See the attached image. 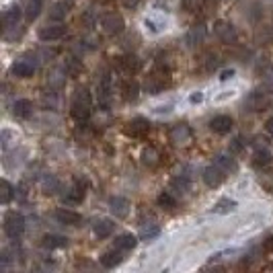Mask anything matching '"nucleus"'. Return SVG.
Masks as SVG:
<instances>
[{
	"label": "nucleus",
	"mask_w": 273,
	"mask_h": 273,
	"mask_svg": "<svg viewBox=\"0 0 273 273\" xmlns=\"http://www.w3.org/2000/svg\"><path fill=\"white\" fill-rule=\"evenodd\" d=\"M13 113H15V117H29V115L33 113L31 101H29V99H19V101H15Z\"/></svg>",
	"instance_id": "obj_20"
},
{
	"label": "nucleus",
	"mask_w": 273,
	"mask_h": 273,
	"mask_svg": "<svg viewBox=\"0 0 273 273\" xmlns=\"http://www.w3.org/2000/svg\"><path fill=\"white\" fill-rule=\"evenodd\" d=\"M171 140L175 144H187L191 140V129L187 125H175L171 129Z\"/></svg>",
	"instance_id": "obj_15"
},
{
	"label": "nucleus",
	"mask_w": 273,
	"mask_h": 273,
	"mask_svg": "<svg viewBox=\"0 0 273 273\" xmlns=\"http://www.w3.org/2000/svg\"><path fill=\"white\" fill-rule=\"evenodd\" d=\"M206 33H208V29H206V25H203V23H197V25H193V27L187 31V37H185L187 46H189V48H195V46L203 43V39H206Z\"/></svg>",
	"instance_id": "obj_8"
},
{
	"label": "nucleus",
	"mask_w": 273,
	"mask_h": 273,
	"mask_svg": "<svg viewBox=\"0 0 273 273\" xmlns=\"http://www.w3.org/2000/svg\"><path fill=\"white\" fill-rule=\"evenodd\" d=\"M41 244L46 248H64V246H68V238L60 236V234H46L41 238Z\"/></svg>",
	"instance_id": "obj_19"
},
{
	"label": "nucleus",
	"mask_w": 273,
	"mask_h": 273,
	"mask_svg": "<svg viewBox=\"0 0 273 273\" xmlns=\"http://www.w3.org/2000/svg\"><path fill=\"white\" fill-rule=\"evenodd\" d=\"M267 103H269V95H267L265 90H261V88L253 90V93L246 97V107H248L251 111H263V109L267 107Z\"/></svg>",
	"instance_id": "obj_6"
},
{
	"label": "nucleus",
	"mask_w": 273,
	"mask_h": 273,
	"mask_svg": "<svg viewBox=\"0 0 273 273\" xmlns=\"http://www.w3.org/2000/svg\"><path fill=\"white\" fill-rule=\"evenodd\" d=\"M5 232L9 238H19L25 232V218L19 212H7L5 216Z\"/></svg>",
	"instance_id": "obj_1"
},
{
	"label": "nucleus",
	"mask_w": 273,
	"mask_h": 273,
	"mask_svg": "<svg viewBox=\"0 0 273 273\" xmlns=\"http://www.w3.org/2000/svg\"><path fill=\"white\" fill-rule=\"evenodd\" d=\"M123 251H119V248H113V251H107L103 257H101V265L105 267V269H113V267H117L121 261H123V255H121Z\"/></svg>",
	"instance_id": "obj_14"
},
{
	"label": "nucleus",
	"mask_w": 273,
	"mask_h": 273,
	"mask_svg": "<svg viewBox=\"0 0 273 273\" xmlns=\"http://www.w3.org/2000/svg\"><path fill=\"white\" fill-rule=\"evenodd\" d=\"M39 11H41V0H29L27 11H25V19L27 21H35L39 17Z\"/></svg>",
	"instance_id": "obj_30"
},
{
	"label": "nucleus",
	"mask_w": 273,
	"mask_h": 273,
	"mask_svg": "<svg viewBox=\"0 0 273 273\" xmlns=\"http://www.w3.org/2000/svg\"><path fill=\"white\" fill-rule=\"evenodd\" d=\"M158 158H161V154H158L156 148H144L142 150V165L144 167H156Z\"/></svg>",
	"instance_id": "obj_26"
},
{
	"label": "nucleus",
	"mask_w": 273,
	"mask_h": 273,
	"mask_svg": "<svg viewBox=\"0 0 273 273\" xmlns=\"http://www.w3.org/2000/svg\"><path fill=\"white\" fill-rule=\"evenodd\" d=\"M33 72H35V64L29 60H21V62L13 64V74L17 78H29V76H33Z\"/></svg>",
	"instance_id": "obj_13"
},
{
	"label": "nucleus",
	"mask_w": 273,
	"mask_h": 273,
	"mask_svg": "<svg viewBox=\"0 0 273 273\" xmlns=\"http://www.w3.org/2000/svg\"><path fill=\"white\" fill-rule=\"evenodd\" d=\"M214 33L224 43H234L236 41V29L228 21H216L214 23Z\"/></svg>",
	"instance_id": "obj_3"
},
{
	"label": "nucleus",
	"mask_w": 273,
	"mask_h": 273,
	"mask_svg": "<svg viewBox=\"0 0 273 273\" xmlns=\"http://www.w3.org/2000/svg\"><path fill=\"white\" fill-rule=\"evenodd\" d=\"M113 228H115V224L109 218H103V220H97L95 222V234H97V238H109L113 234Z\"/></svg>",
	"instance_id": "obj_16"
},
{
	"label": "nucleus",
	"mask_w": 273,
	"mask_h": 273,
	"mask_svg": "<svg viewBox=\"0 0 273 273\" xmlns=\"http://www.w3.org/2000/svg\"><path fill=\"white\" fill-rule=\"evenodd\" d=\"M138 242H140V236H135L131 232H125V234H121V236L115 238V248L127 253V251H133L135 246H138Z\"/></svg>",
	"instance_id": "obj_9"
},
{
	"label": "nucleus",
	"mask_w": 273,
	"mask_h": 273,
	"mask_svg": "<svg viewBox=\"0 0 273 273\" xmlns=\"http://www.w3.org/2000/svg\"><path fill=\"white\" fill-rule=\"evenodd\" d=\"M232 76H234V70H232V68H230V70H222V72H220V80H222V82H224V80H228V78H232Z\"/></svg>",
	"instance_id": "obj_41"
},
{
	"label": "nucleus",
	"mask_w": 273,
	"mask_h": 273,
	"mask_svg": "<svg viewBox=\"0 0 273 273\" xmlns=\"http://www.w3.org/2000/svg\"><path fill=\"white\" fill-rule=\"evenodd\" d=\"M212 129L216 131V133H228L230 129H232V119L228 117V115H218V117H214L212 119Z\"/></svg>",
	"instance_id": "obj_18"
},
{
	"label": "nucleus",
	"mask_w": 273,
	"mask_h": 273,
	"mask_svg": "<svg viewBox=\"0 0 273 273\" xmlns=\"http://www.w3.org/2000/svg\"><path fill=\"white\" fill-rule=\"evenodd\" d=\"M253 163H255L257 167H269V165L273 163V156H271V152H269L267 148H259V150L253 154Z\"/></svg>",
	"instance_id": "obj_25"
},
{
	"label": "nucleus",
	"mask_w": 273,
	"mask_h": 273,
	"mask_svg": "<svg viewBox=\"0 0 273 273\" xmlns=\"http://www.w3.org/2000/svg\"><path fill=\"white\" fill-rule=\"evenodd\" d=\"M148 129H150L148 119H144V117H135V119H131V121L127 123L125 133H127V135H133V138H142V135L148 133Z\"/></svg>",
	"instance_id": "obj_5"
},
{
	"label": "nucleus",
	"mask_w": 273,
	"mask_h": 273,
	"mask_svg": "<svg viewBox=\"0 0 273 273\" xmlns=\"http://www.w3.org/2000/svg\"><path fill=\"white\" fill-rule=\"evenodd\" d=\"M90 115V103H80V101H72V117L76 121H86Z\"/></svg>",
	"instance_id": "obj_17"
},
{
	"label": "nucleus",
	"mask_w": 273,
	"mask_h": 273,
	"mask_svg": "<svg viewBox=\"0 0 273 273\" xmlns=\"http://www.w3.org/2000/svg\"><path fill=\"white\" fill-rule=\"evenodd\" d=\"M13 195H15V189H13V185H11L7 179H3V183H0V201H3V206L11 203Z\"/></svg>",
	"instance_id": "obj_29"
},
{
	"label": "nucleus",
	"mask_w": 273,
	"mask_h": 273,
	"mask_svg": "<svg viewBox=\"0 0 273 273\" xmlns=\"http://www.w3.org/2000/svg\"><path fill=\"white\" fill-rule=\"evenodd\" d=\"M189 101H191L193 105H195V103H201V101H203V95H201V93H193V95L189 97Z\"/></svg>",
	"instance_id": "obj_42"
},
{
	"label": "nucleus",
	"mask_w": 273,
	"mask_h": 273,
	"mask_svg": "<svg viewBox=\"0 0 273 273\" xmlns=\"http://www.w3.org/2000/svg\"><path fill=\"white\" fill-rule=\"evenodd\" d=\"M56 220H58L60 224L76 226V224L82 220V216H80L78 212H72V210H66V208H62V210H58V212H56Z\"/></svg>",
	"instance_id": "obj_11"
},
{
	"label": "nucleus",
	"mask_w": 273,
	"mask_h": 273,
	"mask_svg": "<svg viewBox=\"0 0 273 273\" xmlns=\"http://www.w3.org/2000/svg\"><path fill=\"white\" fill-rule=\"evenodd\" d=\"M82 199H84V191H82V187H74V189H70L68 195L64 197L66 203H80Z\"/></svg>",
	"instance_id": "obj_33"
},
{
	"label": "nucleus",
	"mask_w": 273,
	"mask_h": 273,
	"mask_svg": "<svg viewBox=\"0 0 273 273\" xmlns=\"http://www.w3.org/2000/svg\"><path fill=\"white\" fill-rule=\"evenodd\" d=\"M158 234H161V228L156 224H148L140 230V240H154Z\"/></svg>",
	"instance_id": "obj_31"
},
{
	"label": "nucleus",
	"mask_w": 273,
	"mask_h": 273,
	"mask_svg": "<svg viewBox=\"0 0 273 273\" xmlns=\"http://www.w3.org/2000/svg\"><path fill=\"white\" fill-rule=\"evenodd\" d=\"M242 148H244V142H242V138H234V140L230 142V152H232V154H238V152H242Z\"/></svg>",
	"instance_id": "obj_36"
},
{
	"label": "nucleus",
	"mask_w": 273,
	"mask_h": 273,
	"mask_svg": "<svg viewBox=\"0 0 273 273\" xmlns=\"http://www.w3.org/2000/svg\"><path fill=\"white\" fill-rule=\"evenodd\" d=\"M109 210L115 218H127L129 214V201L125 197H111L109 199Z\"/></svg>",
	"instance_id": "obj_10"
},
{
	"label": "nucleus",
	"mask_w": 273,
	"mask_h": 273,
	"mask_svg": "<svg viewBox=\"0 0 273 273\" xmlns=\"http://www.w3.org/2000/svg\"><path fill=\"white\" fill-rule=\"evenodd\" d=\"M165 84H167V78H163V74H158V72H154V74L146 80V88H148V93H152V95H156L158 90H163Z\"/></svg>",
	"instance_id": "obj_23"
},
{
	"label": "nucleus",
	"mask_w": 273,
	"mask_h": 273,
	"mask_svg": "<svg viewBox=\"0 0 273 273\" xmlns=\"http://www.w3.org/2000/svg\"><path fill=\"white\" fill-rule=\"evenodd\" d=\"M121 90H123V97L127 101H135V99H138V95H140V84L135 80H125Z\"/></svg>",
	"instance_id": "obj_24"
},
{
	"label": "nucleus",
	"mask_w": 273,
	"mask_h": 273,
	"mask_svg": "<svg viewBox=\"0 0 273 273\" xmlns=\"http://www.w3.org/2000/svg\"><path fill=\"white\" fill-rule=\"evenodd\" d=\"M265 127H267V131H269V133L273 135V117H269V119H267V123H265Z\"/></svg>",
	"instance_id": "obj_44"
},
{
	"label": "nucleus",
	"mask_w": 273,
	"mask_h": 273,
	"mask_svg": "<svg viewBox=\"0 0 273 273\" xmlns=\"http://www.w3.org/2000/svg\"><path fill=\"white\" fill-rule=\"evenodd\" d=\"M234 210H236V201H234V199H228V197L220 199V201L212 208L214 214H230V212H234Z\"/></svg>",
	"instance_id": "obj_28"
},
{
	"label": "nucleus",
	"mask_w": 273,
	"mask_h": 273,
	"mask_svg": "<svg viewBox=\"0 0 273 273\" xmlns=\"http://www.w3.org/2000/svg\"><path fill=\"white\" fill-rule=\"evenodd\" d=\"M66 35V27L64 25H48L39 29V39L41 41H56L62 39Z\"/></svg>",
	"instance_id": "obj_7"
},
{
	"label": "nucleus",
	"mask_w": 273,
	"mask_h": 273,
	"mask_svg": "<svg viewBox=\"0 0 273 273\" xmlns=\"http://www.w3.org/2000/svg\"><path fill=\"white\" fill-rule=\"evenodd\" d=\"M216 165H218L224 173H236V169H238L236 161H234V158H230V156H224V154L216 156Z\"/></svg>",
	"instance_id": "obj_27"
},
{
	"label": "nucleus",
	"mask_w": 273,
	"mask_h": 273,
	"mask_svg": "<svg viewBox=\"0 0 273 273\" xmlns=\"http://www.w3.org/2000/svg\"><path fill=\"white\" fill-rule=\"evenodd\" d=\"M66 70H68L72 76L80 74V72H82V64H80V60H78V58H68V60H66Z\"/></svg>",
	"instance_id": "obj_34"
},
{
	"label": "nucleus",
	"mask_w": 273,
	"mask_h": 273,
	"mask_svg": "<svg viewBox=\"0 0 273 273\" xmlns=\"http://www.w3.org/2000/svg\"><path fill=\"white\" fill-rule=\"evenodd\" d=\"M265 248H267L269 253H273V236H269V238L265 240Z\"/></svg>",
	"instance_id": "obj_43"
},
{
	"label": "nucleus",
	"mask_w": 273,
	"mask_h": 273,
	"mask_svg": "<svg viewBox=\"0 0 273 273\" xmlns=\"http://www.w3.org/2000/svg\"><path fill=\"white\" fill-rule=\"evenodd\" d=\"M68 13H70V7L66 3H56L50 7V19L52 21H62L68 17Z\"/></svg>",
	"instance_id": "obj_21"
},
{
	"label": "nucleus",
	"mask_w": 273,
	"mask_h": 273,
	"mask_svg": "<svg viewBox=\"0 0 273 273\" xmlns=\"http://www.w3.org/2000/svg\"><path fill=\"white\" fill-rule=\"evenodd\" d=\"M25 189H27L25 185H19V187H17V191H15V195H17L21 201H25V199H27V191H25Z\"/></svg>",
	"instance_id": "obj_39"
},
{
	"label": "nucleus",
	"mask_w": 273,
	"mask_h": 273,
	"mask_svg": "<svg viewBox=\"0 0 273 273\" xmlns=\"http://www.w3.org/2000/svg\"><path fill=\"white\" fill-rule=\"evenodd\" d=\"M123 27H125V21L117 13H107L101 17V29L107 35H119L123 31Z\"/></svg>",
	"instance_id": "obj_2"
},
{
	"label": "nucleus",
	"mask_w": 273,
	"mask_h": 273,
	"mask_svg": "<svg viewBox=\"0 0 273 273\" xmlns=\"http://www.w3.org/2000/svg\"><path fill=\"white\" fill-rule=\"evenodd\" d=\"M43 189H46V193H54V189H58V181H56L54 177H46Z\"/></svg>",
	"instance_id": "obj_37"
},
{
	"label": "nucleus",
	"mask_w": 273,
	"mask_h": 273,
	"mask_svg": "<svg viewBox=\"0 0 273 273\" xmlns=\"http://www.w3.org/2000/svg\"><path fill=\"white\" fill-rule=\"evenodd\" d=\"M117 68L127 72V74L138 72L140 70V60L135 56H121V58H117Z\"/></svg>",
	"instance_id": "obj_12"
},
{
	"label": "nucleus",
	"mask_w": 273,
	"mask_h": 273,
	"mask_svg": "<svg viewBox=\"0 0 273 273\" xmlns=\"http://www.w3.org/2000/svg\"><path fill=\"white\" fill-rule=\"evenodd\" d=\"M183 3H185V7L189 9V11H199V7H201V0H183Z\"/></svg>",
	"instance_id": "obj_38"
},
{
	"label": "nucleus",
	"mask_w": 273,
	"mask_h": 273,
	"mask_svg": "<svg viewBox=\"0 0 273 273\" xmlns=\"http://www.w3.org/2000/svg\"><path fill=\"white\" fill-rule=\"evenodd\" d=\"M158 206H161V208H169V210H173V208H177V199H175L173 193L163 191V193L158 195Z\"/></svg>",
	"instance_id": "obj_32"
},
{
	"label": "nucleus",
	"mask_w": 273,
	"mask_h": 273,
	"mask_svg": "<svg viewBox=\"0 0 273 273\" xmlns=\"http://www.w3.org/2000/svg\"><path fill=\"white\" fill-rule=\"evenodd\" d=\"M224 177H226V173H224L218 165H210V167H206V171H203V183H206L208 187H212V189L220 187V185L224 183Z\"/></svg>",
	"instance_id": "obj_4"
},
{
	"label": "nucleus",
	"mask_w": 273,
	"mask_h": 273,
	"mask_svg": "<svg viewBox=\"0 0 273 273\" xmlns=\"http://www.w3.org/2000/svg\"><path fill=\"white\" fill-rule=\"evenodd\" d=\"M171 187L179 193H185V191H189V179L187 177H177V179H173Z\"/></svg>",
	"instance_id": "obj_35"
},
{
	"label": "nucleus",
	"mask_w": 273,
	"mask_h": 273,
	"mask_svg": "<svg viewBox=\"0 0 273 273\" xmlns=\"http://www.w3.org/2000/svg\"><path fill=\"white\" fill-rule=\"evenodd\" d=\"M21 17H23V11L19 9V7H11L7 13H5V27L7 29H11V27H17V23L21 21Z\"/></svg>",
	"instance_id": "obj_22"
},
{
	"label": "nucleus",
	"mask_w": 273,
	"mask_h": 273,
	"mask_svg": "<svg viewBox=\"0 0 273 273\" xmlns=\"http://www.w3.org/2000/svg\"><path fill=\"white\" fill-rule=\"evenodd\" d=\"M121 5L125 7V9H135L140 5V0H121Z\"/></svg>",
	"instance_id": "obj_40"
}]
</instances>
